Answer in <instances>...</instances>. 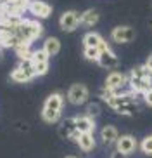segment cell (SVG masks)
Instances as JSON below:
<instances>
[{"label":"cell","instance_id":"cell-1","mask_svg":"<svg viewBox=\"0 0 152 158\" xmlns=\"http://www.w3.org/2000/svg\"><path fill=\"white\" fill-rule=\"evenodd\" d=\"M12 31L19 37V40L28 42V44H33L35 40H38V38L41 37L43 26H41V23H38L37 19L23 18V21H21L16 28H12Z\"/></svg>","mask_w":152,"mask_h":158},{"label":"cell","instance_id":"cell-2","mask_svg":"<svg viewBox=\"0 0 152 158\" xmlns=\"http://www.w3.org/2000/svg\"><path fill=\"white\" fill-rule=\"evenodd\" d=\"M35 77H37V73H35V68H33L31 61H21L12 70V73H10V80L16 82V84H28Z\"/></svg>","mask_w":152,"mask_h":158},{"label":"cell","instance_id":"cell-3","mask_svg":"<svg viewBox=\"0 0 152 158\" xmlns=\"http://www.w3.org/2000/svg\"><path fill=\"white\" fill-rule=\"evenodd\" d=\"M80 18H81V14H78L76 10H66V12H62V14H60V18H59L60 30H62V31H66V33L74 31V30L81 24Z\"/></svg>","mask_w":152,"mask_h":158},{"label":"cell","instance_id":"cell-4","mask_svg":"<svg viewBox=\"0 0 152 158\" xmlns=\"http://www.w3.org/2000/svg\"><path fill=\"white\" fill-rule=\"evenodd\" d=\"M88 96H90V92H88L87 85H83V84H73L68 90V101L71 104H76V106L87 102Z\"/></svg>","mask_w":152,"mask_h":158},{"label":"cell","instance_id":"cell-5","mask_svg":"<svg viewBox=\"0 0 152 158\" xmlns=\"http://www.w3.org/2000/svg\"><path fill=\"white\" fill-rule=\"evenodd\" d=\"M111 40L114 44H128L135 40V30L131 26H116L111 31Z\"/></svg>","mask_w":152,"mask_h":158},{"label":"cell","instance_id":"cell-6","mask_svg":"<svg viewBox=\"0 0 152 158\" xmlns=\"http://www.w3.org/2000/svg\"><path fill=\"white\" fill-rule=\"evenodd\" d=\"M28 10L37 19H47V18H50V14H52V5H49L43 0H31Z\"/></svg>","mask_w":152,"mask_h":158},{"label":"cell","instance_id":"cell-7","mask_svg":"<svg viewBox=\"0 0 152 158\" xmlns=\"http://www.w3.org/2000/svg\"><path fill=\"white\" fill-rule=\"evenodd\" d=\"M83 47H97L99 51H107V49H111V45L104 40V38L99 35V33L95 31H88L85 37H83Z\"/></svg>","mask_w":152,"mask_h":158},{"label":"cell","instance_id":"cell-8","mask_svg":"<svg viewBox=\"0 0 152 158\" xmlns=\"http://www.w3.org/2000/svg\"><path fill=\"white\" fill-rule=\"evenodd\" d=\"M116 149L128 156V155H131L135 149H137V139H135L133 135H130V134L119 135V139L116 141Z\"/></svg>","mask_w":152,"mask_h":158},{"label":"cell","instance_id":"cell-9","mask_svg":"<svg viewBox=\"0 0 152 158\" xmlns=\"http://www.w3.org/2000/svg\"><path fill=\"white\" fill-rule=\"evenodd\" d=\"M126 82H128V77H126L124 73H121V71H111V73L106 77L104 87L111 89V90H118V89H121Z\"/></svg>","mask_w":152,"mask_h":158},{"label":"cell","instance_id":"cell-10","mask_svg":"<svg viewBox=\"0 0 152 158\" xmlns=\"http://www.w3.org/2000/svg\"><path fill=\"white\" fill-rule=\"evenodd\" d=\"M102 68H106V70H114L118 63H119V57L116 56L112 49H107V51H102L100 56H99V61H97Z\"/></svg>","mask_w":152,"mask_h":158},{"label":"cell","instance_id":"cell-11","mask_svg":"<svg viewBox=\"0 0 152 158\" xmlns=\"http://www.w3.org/2000/svg\"><path fill=\"white\" fill-rule=\"evenodd\" d=\"M128 82H130L131 90H135L138 94H143L152 89V75L143 77V78H128Z\"/></svg>","mask_w":152,"mask_h":158},{"label":"cell","instance_id":"cell-12","mask_svg":"<svg viewBox=\"0 0 152 158\" xmlns=\"http://www.w3.org/2000/svg\"><path fill=\"white\" fill-rule=\"evenodd\" d=\"M119 139V132L114 125H106L102 127L100 130V141L106 146H111V144H116V141Z\"/></svg>","mask_w":152,"mask_h":158},{"label":"cell","instance_id":"cell-13","mask_svg":"<svg viewBox=\"0 0 152 158\" xmlns=\"http://www.w3.org/2000/svg\"><path fill=\"white\" fill-rule=\"evenodd\" d=\"M74 123L80 132H93V129H95V118L90 115L74 116Z\"/></svg>","mask_w":152,"mask_h":158},{"label":"cell","instance_id":"cell-14","mask_svg":"<svg viewBox=\"0 0 152 158\" xmlns=\"http://www.w3.org/2000/svg\"><path fill=\"white\" fill-rule=\"evenodd\" d=\"M76 144H78L80 149L85 151V153L92 151V149L95 148V139H93L92 132H81L80 137H78V141H76Z\"/></svg>","mask_w":152,"mask_h":158},{"label":"cell","instance_id":"cell-15","mask_svg":"<svg viewBox=\"0 0 152 158\" xmlns=\"http://www.w3.org/2000/svg\"><path fill=\"white\" fill-rule=\"evenodd\" d=\"M62 106H64V98L59 92L50 94L45 99V102H43V108H49V110H59V111H62Z\"/></svg>","mask_w":152,"mask_h":158},{"label":"cell","instance_id":"cell-16","mask_svg":"<svg viewBox=\"0 0 152 158\" xmlns=\"http://www.w3.org/2000/svg\"><path fill=\"white\" fill-rule=\"evenodd\" d=\"M14 51L18 54V57L21 61H31V56H33V51H31V44L28 42H19L18 45L14 47Z\"/></svg>","mask_w":152,"mask_h":158},{"label":"cell","instance_id":"cell-17","mask_svg":"<svg viewBox=\"0 0 152 158\" xmlns=\"http://www.w3.org/2000/svg\"><path fill=\"white\" fill-rule=\"evenodd\" d=\"M99 19H100V14H99L95 9H88V10H85V12H81L80 21H81L83 26H93V24L99 23Z\"/></svg>","mask_w":152,"mask_h":158},{"label":"cell","instance_id":"cell-18","mask_svg":"<svg viewBox=\"0 0 152 158\" xmlns=\"http://www.w3.org/2000/svg\"><path fill=\"white\" fill-rule=\"evenodd\" d=\"M43 49H45L50 56H55V54H59V51H60V42L55 37H49L45 42H43Z\"/></svg>","mask_w":152,"mask_h":158},{"label":"cell","instance_id":"cell-19","mask_svg":"<svg viewBox=\"0 0 152 158\" xmlns=\"http://www.w3.org/2000/svg\"><path fill=\"white\" fill-rule=\"evenodd\" d=\"M60 115H62V111H59V110H49V108H43V110H41V118H43L47 123H55V122H59Z\"/></svg>","mask_w":152,"mask_h":158},{"label":"cell","instance_id":"cell-20","mask_svg":"<svg viewBox=\"0 0 152 158\" xmlns=\"http://www.w3.org/2000/svg\"><path fill=\"white\" fill-rule=\"evenodd\" d=\"M149 75H152V71L149 70L147 64H138L130 71L128 78H143V77H149Z\"/></svg>","mask_w":152,"mask_h":158},{"label":"cell","instance_id":"cell-21","mask_svg":"<svg viewBox=\"0 0 152 158\" xmlns=\"http://www.w3.org/2000/svg\"><path fill=\"white\" fill-rule=\"evenodd\" d=\"M116 113H119V115H126V116H133L138 113V106H137V101L133 102H126L123 106H119L116 110Z\"/></svg>","mask_w":152,"mask_h":158},{"label":"cell","instance_id":"cell-22","mask_svg":"<svg viewBox=\"0 0 152 158\" xmlns=\"http://www.w3.org/2000/svg\"><path fill=\"white\" fill-rule=\"evenodd\" d=\"M73 130H76V123H74V118H69V120H66L64 123L60 125L59 134L62 135V137H69V134H71Z\"/></svg>","mask_w":152,"mask_h":158},{"label":"cell","instance_id":"cell-23","mask_svg":"<svg viewBox=\"0 0 152 158\" xmlns=\"http://www.w3.org/2000/svg\"><path fill=\"white\" fill-rule=\"evenodd\" d=\"M49 57H50V54L41 47V49H38V51H33L31 63H49Z\"/></svg>","mask_w":152,"mask_h":158},{"label":"cell","instance_id":"cell-24","mask_svg":"<svg viewBox=\"0 0 152 158\" xmlns=\"http://www.w3.org/2000/svg\"><path fill=\"white\" fill-rule=\"evenodd\" d=\"M83 56L87 61H99V56H100V51L97 47H85L83 51Z\"/></svg>","mask_w":152,"mask_h":158},{"label":"cell","instance_id":"cell-25","mask_svg":"<svg viewBox=\"0 0 152 158\" xmlns=\"http://www.w3.org/2000/svg\"><path fill=\"white\" fill-rule=\"evenodd\" d=\"M140 149H142L143 155H149V156H152V135L143 137L142 143H140Z\"/></svg>","mask_w":152,"mask_h":158},{"label":"cell","instance_id":"cell-26","mask_svg":"<svg viewBox=\"0 0 152 158\" xmlns=\"http://www.w3.org/2000/svg\"><path fill=\"white\" fill-rule=\"evenodd\" d=\"M33 68H35L37 77H43L49 71V63H33Z\"/></svg>","mask_w":152,"mask_h":158},{"label":"cell","instance_id":"cell-27","mask_svg":"<svg viewBox=\"0 0 152 158\" xmlns=\"http://www.w3.org/2000/svg\"><path fill=\"white\" fill-rule=\"evenodd\" d=\"M142 98H143V101H145V104L152 108V89H150V90H147V92H143Z\"/></svg>","mask_w":152,"mask_h":158},{"label":"cell","instance_id":"cell-28","mask_svg":"<svg viewBox=\"0 0 152 158\" xmlns=\"http://www.w3.org/2000/svg\"><path fill=\"white\" fill-rule=\"evenodd\" d=\"M99 111H100V110H99V106H97V104H90V106H88V110H87V115L97 116V115H99Z\"/></svg>","mask_w":152,"mask_h":158},{"label":"cell","instance_id":"cell-29","mask_svg":"<svg viewBox=\"0 0 152 158\" xmlns=\"http://www.w3.org/2000/svg\"><path fill=\"white\" fill-rule=\"evenodd\" d=\"M111 158H126V155H123L121 151H118V149H116L114 153L111 155Z\"/></svg>","mask_w":152,"mask_h":158},{"label":"cell","instance_id":"cell-30","mask_svg":"<svg viewBox=\"0 0 152 158\" xmlns=\"http://www.w3.org/2000/svg\"><path fill=\"white\" fill-rule=\"evenodd\" d=\"M145 64H147V66H149V70L152 71V52L149 54V57H147V63H145Z\"/></svg>","mask_w":152,"mask_h":158},{"label":"cell","instance_id":"cell-31","mask_svg":"<svg viewBox=\"0 0 152 158\" xmlns=\"http://www.w3.org/2000/svg\"><path fill=\"white\" fill-rule=\"evenodd\" d=\"M2 49H4V47H2V45H0V61H2V59H4V51H2Z\"/></svg>","mask_w":152,"mask_h":158},{"label":"cell","instance_id":"cell-32","mask_svg":"<svg viewBox=\"0 0 152 158\" xmlns=\"http://www.w3.org/2000/svg\"><path fill=\"white\" fill-rule=\"evenodd\" d=\"M64 158H78V156H73V155H69V156H64Z\"/></svg>","mask_w":152,"mask_h":158}]
</instances>
